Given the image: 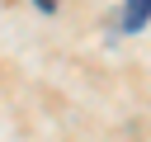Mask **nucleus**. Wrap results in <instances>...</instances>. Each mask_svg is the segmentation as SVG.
I'll return each instance as SVG.
<instances>
[{"mask_svg":"<svg viewBox=\"0 0 151 142\" xmlns=\"http://www.w3.org/2000/svg\"><path fill=\"white\" fill-rule=\"evenodd\" d=\"M146 19H151V0H123V28L127 33L146 28Z\"/></svg>","mask_w":151,"mask_h":142,"instance_id":"f257e3e1","label":"nucleus"}]
</instances>
